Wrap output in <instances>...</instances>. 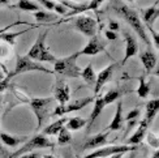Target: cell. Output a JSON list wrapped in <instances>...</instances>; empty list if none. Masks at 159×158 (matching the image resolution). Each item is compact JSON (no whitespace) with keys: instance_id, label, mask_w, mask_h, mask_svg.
<instances>
[{"instance_id":"8fae6325","label":"cell","mask_w":159,"mask_h":158,"mask_svg":"<svg viewBox=\"0 0 159 158\" xmlns=\"http://www.w3.org/2000/svg\"><path fill=\"white\" fill-rule=\"evenodd\" d=\"M140 15H141V22L143 24L145 28L149 29H153V25L157 21V18L159 16V8H158V0L157 2L149 7V8H141L140 9Z\"/></svg>"},{"instance_id":"603a6c76","label":"cell","mask_w":159,"mask_h":158,"mask_svg":"<svg viewBox=\"0 0 159 158\" xmlns=\"http://www.w3.org/2000/svg\"><path fill=\"white\" fill-rule=\"evenodd\" d=\"M68 118L67 116H63L61 119L56 120L55 123H51L50 126H47L44 129H43V135L44 136H54V135H57L59 132H60V129L64 127V124L67 123Z\"/></svg>"},{"instance_id":"4dcf8cb0","label":"cell","mask_w":159,"mask_h":158,"mask_svg":"<svg viewBox=\"0 0 159 158\" xmlns=\"http://www.w3.org/2000/svg\"><path fill=\"white\" fill-rule=\"evenodd\" d=\"M9 52H11L9 44L3 42V41H0V60H2V59H7V58H8Z\"/></svg>"},{"instance_id":"f1b7e54d","label":"cell","mask_w":159,"mask_h":158,"mask_svg":"<svg viewBox=\"0 0 159 158\" xmlns=\"http://www.w3.org/2000/svg\"><path fill=\"white\" fill-rule=\"evenodd\" d=\"M86 124H88V122H86L85 119H82V118L73 116V118H69V119L67 120V126H65V128H67L68 131H78L82 127H85Z\"/></svg>"},{"instance_id":"d4e9b609","label":"cell","mask_w":159,"mask_h":158,"mask_svg":"<svg viewBox=\"0 0 159 158\" xmlns=\"http://www.w3.org/2000/svg\"><path fill=\"white\" fill-rule=\"evenodd\" d=\"M158 110H159V100L149 101V103L146 105V115H145L143 119L146 120L149 124H151V122H153L154 118L157 116Z\"/></svg>"},{"instance_id":"484cf974","label":"cell","mask_w":159,"mask_h":158,"mask_svg":"<svg viewBox=\"0 0 159 158\" xmlns=\"http://www.w3.org/2000/svg\"><path fill=\"white\" fill-rule=\"evenodd\" d=\"M80 77H82L84 81L88 84V85H90V86H94L97 75H95V71H94V68H93V65L91 64H88L85 68H82Z\"/></svg>"},{"instance_id":"7c38bea8","label":"cell","mask_w":159,"mask_h":158,"mask_svg":"<svg viewBox=\"0 0 159 158\" xmlns=\"http://www.w3.org/2000/svg\"><path fill=\"white\" fill-rule=\"evenodd\" d=\"M116 65H117V63H112V64L107 65L106 68H103L98 73V76L95 78V84H94V93L95 94H98L99 91L102 90V88L104 86V85L111 80V77H112V75H114V71L116 68Z\"/></svg>"},{"instance_id":"cb8c5ba5","label":"cell","mask_w":159,"mask_h":158,"mask_svg":"<svg viewBox=\"0 0 159 158\" xmlns=\"http://www.w3.org/2000/svg\"><path fill=\"white\" fill-rule=\"evenodd\" d=\"M0 140H2L7 146H17L18 144H24L26 142V137H18V136H12L9 133H5V132H0Z\"/></svg>"},{"instance_id":"8d00e7d4","label":"cell","mask_w":159,"mask_h":158,"mask_svg":"<svg viewBox=\"0 0 159 158\" xmlns=\"http://www.w3.org/2000/svg\"><path fill=\"white\" fill-rule=\"evenodd\" d=\"M149 31H151V34H153L154 47H155V49H159V37H158V33H157L154 29H149Z\"/></svg>"},{"instance_id":"e0dca14e","label":"cell","mask_w":159,"mask_h":158,"mask_svg":"<svg viewBox=\"0 0 159 158\" xmlns=\"http://www.w3.org/2000/svg\"><path fill=\"white\" fill-rule=\"evenodd\" d=\"M140 60L143 65V68L148 72H151L157 65V55L151 49H148L140 54Z\"/></svg>"},{"instance_id":"7402d4cb","label":"cell","mask_w":159,"mask_h":158,"mask_svg":"<svg viewBox=\"0 0 159 158\" xmlns=\"http://www.w3.org/2000/svg\"><path fill=\"white\" fill-rule=\"evenodd\" d=\"M33 17L37 22H42V24H47V22H54L56 21L57 18V15L54 12H50V11H38V12H34L33 13Z\"/></svg>"},{"instance_id":"ffe728a7","label":"cell","mask_w":159,"mask_h":158,"mask_svg":"<svg viewBox=\"0 0 159 158\" xmlns=\"http://www.w3.org/2000/svg\"><path fill=\"white\" fill-rule=\"evenodd\" d=\"M106 107V105L102 100V97H97L94 100V107H93V111L90 114V118H89V122H88V131L91 129L93 124H94V122L97 120V118L101 115V113L103 111V109Z\"/></svg>"},{"instance_id":"6da1fadb","label":"cell","mask_w":159,"mask_h":158,"mask_svg":"<svg viewBox=\"0 0 159 158\" xmlns=\"http://www.w3.org/2000/svg\"><path fill=\"white\" fill-rule=\"evenodd\" d=\"M110 8H111V11H114L117 16H120L121 18H124L125 21L130 25V28L133 29L138 34V37H140L142 41L149 46V49L151 47V41H150V38L148 35V33H146V28H145L143 24L141 22V18H140L138 13L134 9L129 8L127 4H124L123 2H120V0L111 2L110 3Z\"/></svg>"},{"instance_id":"8992f818","label":"cell","mask_w":159,"mask_h":158,"mask_svg":"<svg viewBox=\"0 0 159 158\" xmlns=\"http://www.w3.org/2000/svg\"><path fill=\"white\" fill-rule=\"evenodd\" d=\"M43 148H54V142H52L47 136H44L43 133H39L33 137V139H30L29 141H26L21 148L16 150V152L11 156V158H17L22 154H28L30 152H34L37 149H43Z\"/></svg>"},{"instance_id":"7bdbcfd3","label":"cell","mask_w":159,"mask_h":158,"mask_svg":"<svg viewBox=\"0 0 159 158\" xmlns=\"http://www.w3.org/2000/svg\"><path fill=\"white\" fill-rule=\"evenodd\" d=\"M125 2H128V3H133V2H136V0H125Z\"/></svg>"},{"instance_id":"4316f807","label":"cell","mask_w":159,"mask_h":158,"mask_svg":"<svg viewBox=\"0 0 159 158\" xmlns=\"http://www.w3.org/2000/svg\"><path fill=\"white\" fill-rule=\"evenodd\" d=\"M137 95L142 98V100H145V98H148L151 93V86L150 84L145 80V76H140V78H138V88L136 90Z\"/></svg>"},{"instance_id":"f35d334b","label":"cell","mask_w":159,"mask_h":158,"mask_svg":"<svg viewBox=\"0 0 159 158\" xmlns=\"http://www.w3.org/2000/svg\"><path fill=\"white\" fill-rule=\"evenodd\" d=\"M7 75H8V69H7L2 63H0V81H2L3 78H5Z\"/></svg>"},{"instance_id":"f546056e","label":"cell","mask_w":159,"mask_h":158,"mask_svg":"<svg viewBox=\"0 0 159 158\" xmlns=\"http://www.w3.org/2000/svg\"><path fill=\"white\" fill-rule=\"evenodd\" d=\"M70 140H72L70 132L65 127H63L60 129V132L57 133V144L59 145H65V144H68Z\"/></svg>"},{"instance_id":"bcb514c9","label":"cell","mask_w":159,"mask_h":158,"mask_svg":"<svg viewBox=\"0 0 159 158\" xmlns=\"http://www.w3.org/2000/svg\"><path fill=\"white\" fill-rule=\"evenodd\" d=\"M55 2H57V0H55Z\"/></svg>"},{"instance_id":"30bf717a","label":"cell","mask_w":159,"mask_h":158,"mask_svg":"<svg viewBox=\"0 0 159 158\" xmlns=\"http://www.w3.org/2000/svg\"><path fill=\"white\" fill-rule=\"evenodd\" d=\"M106 41L102 39L98 34H95L94 37H91L89 39V42L86 43V46L82 49L77 51V55L81 56V55H89V56H93V55H98L103 52L106 50Z\"/></svg>"},{"instance_id":"5bb4252c","label":"cell","mask_w":159,"mask_h":158,"mask_svg":"<svg viewBox=\"0 0 159 158\" xmlns=\"http://www.w3.org/2000/svg\"><path fill=\"white\" fill-rule=\"evenodd\" d=\"M55 100L59 102L60 106H65L69 100H70V89L68 86V84L63 81L61 78H57L55 84Z\"/></svg>"},{"instance_id":"52a82bcc","label":"cell","mask_w":159,"mask_h":158,"mask_svg":"<svg viewBox=\"0 0 159 158\" xmlns=\"http://www.w3.org/2000/svg\"><path fill=\"white\" fill-rule=\"evenodd\" d=\"M95 97H86V98H80V100H75L72 102H68L65 106H60V105H57V106L52 110L51 115L54 116H65V114L68 113H75V111H80L82 110L84 107H86L89 103L94 102Z\"/></svg>"},{"instance_id":"83f0119b","label":"cell","mask_w":159,"mask_h":158,"mask_svg":"<svg viewBox=\"0 0 159 158\" xmlns=\"http://www.w3.org/2000/svg\"><path fill=\"white\" fill-rule=\"evenodd\" d=\"M26 31H29V29H24V30H20V31H16V33H7V30H4V31L0 33V41L8 43L9 46H15L16 44V38L22 35Z\"/></svg>"},{"instance_id":"2e32d148","label":"cell","mask_w":159,"mask_h":158,"mask_svg":"<svg viewBox=\"0 0 159 158\" xmlns=\"http://www.w3.org/2000/svg\"><path fill=\"white\" fill-rule=\"evenodd\" d=\"M149 126H150V124H149L146 120H145V119H142V120H141V123H140V126H138V128L136 129V132L129 137V140H128V145H134V146H136L137 144L142 142L143 137L146 136V133H148Z\"/></svg>"},{"instance_id":"74e56055","label":"cell","mask_w":159,"mask_h":158,"mask_svg":"<svg viewBox=\"0 0 159 158\" xmlns=\"http://www.w3.org/2000/svg\"><path fill=\"white\" fill-rule=\"evenodd\" d=\"M20 158H42V154L35 153V152H30V154H22V156H20Z\"/></svg>"},{"instance_id":"e575fe53","label":"cell","mask_w":159,"mask_h":158,"mask_svg":"<svg viewBox=\"0 0 159 158\" xmlns=\"http://www.w3.org/2000/svg\"><path fill=\"white\" fill-rule=\"evenodd\" d=\"M119 28H120V25H119V22L117 21H115V20H110L108 21V30H111V31H117L119 30Z\"/></svg>"},{"instance_id":"7a4b0ae2","label":"cell","mask_w":159,"mask_h":158,"mask_svg":"<svg viewBox=\"0 0 159 158\" xmlns=\"http://www.w3.org/2000/svg\"><path fill=\"white\" fill-rule=\"evenodd\" d=\"M47 34H48V29H46L43 31H41L38 34L35 42L33 43V46L30 47V50L28 51V55L31 60L38 62V63H51L55 64L56 59L55 55L51 54L50 49L46 44V39H47Z\"/></svg>"},{"instance_id":"44dd1931","label":"cell","mask_w":159,"mask_h":158,"mask_svg":"<svg viewBox=\"0 0 159 158\" xmlns=\"http://www.w3.org/2000/svg\"><path fill=\"white\" fill-rule=\"evenodd\" d=\"M129 93V89H127V88H119V89H111L110 91H107L103 97H102V100H103V102H104V105L107 106V105H111L112 102H115V101H117L119 98H120L123 94H125V93Z\"/></svg>"},{"instance_id":"b9f144b4","label":"cell","mask_w":159,"mask_h":158,"mask_svg":"<svg viewBox=\"0 0 159 158\" xmlns=\"http://www.w3.org/2000/svg\"><path fill=\"white\" fill-rule=\"evenodd\" d=\"M151 158H159V152H158V150H155L154 154H153V157H151Z\"/></svg>"},{"instance_id":"9a60e30c","label":"cell","mask_w":159,"mask_h":158,"mask_svg":"<svg viewBox=\"0 0 159 158\" xmlns=\"http://www.w3.org/2000/svg\"><path fill=\"white\" fill-rule=\"evenodd\" d=\"M108 132H102V133H98L95 136L90 137V139L86 140V142L84 144L82 150H91V149H99V148H103L108 144Z\"/></svg>"},{"instance_id":"5b68a950","label":"cell","mask_w":159,"mask_h":158,"mask_svg":"<svg viewBox=\"0 0 159 158\" xmlns=\"http://www.w3.org/2000/svg\"><path fill=\"white\" fill-rule=\"evenodd\" d=\"M77 59H78L77 52L60 59H56V62L54 64V73H59L61 76L72 77V78L80 77L81 68L77 65Z\"/></svg>"},{"instance_id":"d6a6232c","label":"cell","mask_w":159,"mask_h":158,"mask_svg":"<svg viewBox=\"0 0 159 158\" xmlns=\"http://www.w3.org/2000/svg\"><path fill=\"white\" fill-rule=\"evenodd\" d=\"M148 135V141H149V144L151 146H154L155 149H158V139H157V136H155V133H153V132H149V133H146Z\"/></svg>"},{"instance_id":"ab89813d","label":"cell","mask_w":159,"mask_h":158,"mask_svg":"<svg viewBox=\"0 0 159 158\" xmlns=\"http://www.w3.org/2000/svg\"><path fill=\"white\" fill-rule=\"evenodd\" d=\"M2 7H11L9 0H0V8Z\"/></svg>"},{"instance_id":"ee69618b","label":"cell","mask_w":159,"mask_h":158,"mask_svg":"<svg viewBox=\"0 0 159 158\" xmlns=\"http://www.w3.org/2000/svg\"><path fill=\"white\" fill-rule=\"evenodd\" d=\"M0 102H2V97H0Z\"/></svg>"},{"instance_id":"9c48e42d","label":"cell","mask_w":159,"mask_h":158,"mask_svg":"<svg viewBox=\"0 0 159 158\" xmlns=\"http://www.w3.org/2000/svg\"><path fill=\"white\" fill-rule=\"evenodd\" d=\"M73 25L75 28L82 33L85 37H94L97 34V28H98V24L97 21L93 17L90 16H80V17H76L75 21H73Z\"/></svg>"},{"instance_id":"1f68e13d","label":"cell","mask_w":159,"mask_h":158,"mask_svg":"<svg viewBox=\"0 0 159 158\" xmlns=\"http://www.w3.org/2000/svg\"><path fill=\"white\" fill-rule=\"evenodd\" d=\"M140 114H141L140 109H133L132 111H129V113H128V115L125 116V119H127L128 122H136V119L140 116Z\"/></svg>"},{"instance_id":"d6986e66","label":"cell","mask_w":159,"mask_h":158,"mask_svg":"<svg viewBox=\"0 0 159 158\" xmlns=\"http://www.w3.org/2000/svg\"><path fill=\"white\" fill-rule=\"evenodd\" d=\"M9 8H17L20 11L30 12V13H34V12H38V11H42L43 9L38 3L33 2V0H18V2L15 5H11Z\"/></svg>"},{"instance_id":"f6af8a7d","label":"cell","mask_w":159,"mask_h":158,"mask_svg":"<svg viewBox=\"0 0 159 158\" xmlns=\"http://www.w3.org/2000/svg\"><path fill=\"white\" fill-rule=\"evenodd\" d=\"M111 2H116V0H111Z\"/></svg>"},{"instance_id":"3957f363","label":"cell","mask_w":159,"mask_h":158,"mask_svg":"<svg viewBox=\"0 0 159 158\" xmlns=\"http://www.w3.org/2000/svg\"><path fill=\"white\" fill-rule=\"evenodd\" d=\"M17 95L20 100L26 101V103L30 105L31 110L34 111V114L37 116V120H38L37 128L39 129L50 118V115L52 113L51 107H52V105H54L55 100L54 98H28L21 94H17Z\"/></svg>"},{"instance_id":"ba28073f","label":"cell","mask_w":159,"mask_h":158,"mask_svg":"<svg viewBox=\"0 0 159 158\" xmlns=\"http://www.w3.org/2000/svg\"><path fill=\"white\" fill-rule=\"evenodd\" d=\"M137 146L134 145H106L103 148L95 149L93 153L85 156L84 158H106V157H111L114 154L119 153H128V152H133L136 150Z\"/></svg>"},{"instance_id":"836d02e7","label":"cell","mask_w":159,"mask_h":158,"mask_svg":"<svg viewBox=\"0 0 159 158\" xmlns=\"http://www.w3.org/2000/svg\"><path fill=\"white\" fill-rule=\"evenodd\" d=\"M11 80H12V78H9L8 76H7L5 78H3V80L0 81V93H3V91H4L7 88H8V85H9Z\"/></svg>"},{"instance_id":"d590c367","label":"cell","mask_w":159,"mask_h":158,"mask_svg":"<svg viewBox=\"0 0 159 158\" xmlns=\"http://www.w3.org/2000/svg\"><path fill=\"white\" fill-rule=\"evenodd\" d=\"M104 35H106V38H107L108 41H116V39L119 38L117 33H115V31H111V30H106Z\"/></svg>"},{"instance_id":"277c9868","label":"cell","mask_w":159,"mask_h":158,"mask_svg":"<svg viewBox=\"0 0 159 158\" xmlns=\"http://www.w3.org/2000/svg\"><path fill=\"white\" fill-rule=\"evenodd\" d=\"M28 72H44V73H54V71H50L47 67H44L42 63L34 62L28 55H16V65L12 72H8L9 78H13L18 75L28 73Z\"/></svg>"},{"instance_id":"60d3db41","label":"cell","mask_w":159,"mask_h":158,"mask_svg":"<svg viewBox=\"0 0 159 158\" xmlns=\"http://www.w3.org/2000/svg\"><path fill=\"white\" fill-rule=\"evenodd\" d=\"M124 156V153H119V154H114V156H111L112 158H121Z\"/></svg>"},{"instance_id":"ac0fdd59","label":"cell","mask_w":159,"mask_h":158,"mask_svg":"<svg viewBox=\"0 0 159 158\" xmlns=\"http://www.w3.org/2000/svg\"><path fill=\"white\" fill-rule=\"evenodd\" d=\"M124 124V118H123V103L119 101L117 106H116V113L114 115V119L111 120L110 126L107 127V132H111V131H119L123 128Z\"/></svg>"},{"instance_id":"4fadbf2b","label":"cell","mask_w":159,"mask_h":158,"mask_svg":"<svg viewBox=\"0 0 159 158\" xmlns=\"http://www.w3.org/2000/svg\"><path fill=\"white\" fill-rule=\"evenodd\" d=\"M124 41H125V54L121 64H125L128 62V59L138 54V42L130 31H124Z\"/></svg>"}]
</instances>
